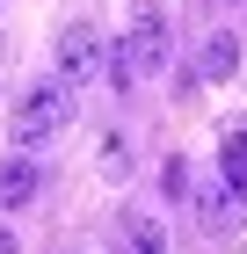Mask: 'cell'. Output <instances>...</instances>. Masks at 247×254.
Segmentation results:
<instances>
[{"mask_svg":"<svg viewBox=\"0 0 247 254\" xmlns=\"http://www.w3.org/2000/svg\"><path fill=\"white\" fill-rule=\"evenodd\" d=\"M66 124H73V87H66V80H37V87L15 95V109H7L15 145H44V138H58Z\"/></svg>","mask_w":247,"mask_h":254,"instance_id":"obj_1","label":"cell"},{"mask_svg":"<svg viewBox=\"0 0 247 254\" xmlns=\"http://www.w3.org/2000/svg\"><path fill=\"white\" fill-rule=\"evenodd\" d=\"M116 51L131 59V73H138V80L167 65V15H160V0H138V7H131V29L116 37Z\"/></svg>","mask_w":247,"mask_h":254,"instance_id":"obj_2","label":"cell"},{"mask_svg":"<svg viewBox=\"0 0 247 254\" xmlns=\"http://www.w3.org/2000/svg\"><path fill=\"white\" fill-rule=\"evenodd\" d=\"M51 59H58V80H66V87H80V80H95V73H102L109 44H102V29H95V22H66Z\"/></svg>","mask_w":247,"mask_h":254,"instance_id":"obj_3","label":"cell"},{"mask_svg":"<svg viewBox=\"0 0 247 254\" xmlns=\"http://www.w3.org/2000/svg\"><path fill=\"white\" fill-rule=\"evenodd\" d=\"M189 211L204 233H240V211H247V196L233 189V182H189Z\"/></svg>","mask_w":247,"mask_h":254,"instance_id":"obj_4","label":"cell"},{"mask_svg":"<svg viewBox=\"0 0 247 254\" xmlns=\"http://www.w3.org/2000/svg\"><path fill=\"white\" fill-rule=\"evenodd\" d=\"M37 189H44V167H37L29 153L0 160V211H29V203H37Z\"/></svg>","mask_w":247,"mask_h":254,"instance_id":"obj_5","label":"cell"},{"mask_svg":"<svg viewBox=\"0 0 247 254\" xmlns=\"http://www.w3.org/2000/svg\"><path fill=\"white\" fill-rule=\"evenodd\" d=\"M240 73V37L233 29H211L204 51H196V80H233Z\"/></svg>","mask_w":247,"mask_h":254,"instance_id":"obj_6","label":"cell"},{"mask_svg":"<svg viewBox=\"0 0 247 254\" xmlns=\"http://www.w3.org/2000/svg\"><path fill=\"white\" fill-rule=\"evenodd\" d=\"M218 182L247 196V124H226V138H218Z\"/></svg>","mask_w":247,"mask_h":254,"instance_id":"obj_7","label":"cell"},{"mask_svg":"<svg viewBox=\"0 0 247 254\" xmlns=\"http://www.w3.org/2000/svg\"><path fill=\"white\" fill-rule=\"evenodd\" d=\"M124 247H131V254H167L160 218H153V211H124Z\"/></svg>","mask_w":247,"mask_h":254,"instance_id":"obj_8","label":"cell"},{"mask_svg":"<svg viewBox=\"0 0 247 254\" xmlns=\"http://www.w3.org/2000/svg\"><path fill=\"white\" fill-rule=\"evenodd\" d=\"M102 175H109V182H116V175H131V145H124L116 131L102 138Z\"/></svg>","mask_w":247,"mask_h":254,"instance_id":"obj_9","label":"cell"},{"mask_svg":"<svg viewBox=\"0 0 247 254\" xmlns=\"http://www.w3.org/2000/svg\"><path fill=\"white\" fill-rule=\"evenodd\" d=\"M160 189L182 196V189H189V167H182V160H167V167H160Z\"/></svg>","mask_w":247,"mask_h":254,"instance_id":"obj_10","label":"cell"},{"mask_svg":"<svg viewBox=\"0 0 247 254\" xmlns=\"http://www.w3.org/2000/svg\"><path fill=\"white\" fill-rule=\"evenodd\" d=\"M0 254H22V240H15V233H7V225H0Z\"/></svg>","mask_w":247,"mask_h":254,"instance_id":"obj_11","label":"cell"}]
</instances>
